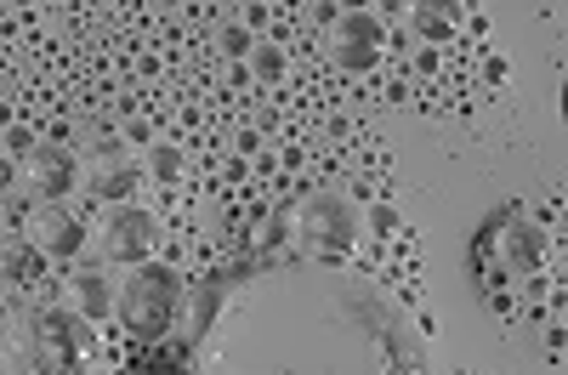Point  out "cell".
<instances>
[{
    "instance_id": "9",
    "label": "cell",
    "mask_w": 568,
    "mask_h": 375,
    "mask_svg": "<svg viewBox=\"0 0 568 375\" xmlns=\"http://www.w3.org/2000/svg\"><path fill=\"white\" fill-rule=\"evenodd\" d=\"M200 40H205V58H211V63H245V58H251V45H256V34H251L245 18H240V0H227V7H211Z\"/></svg>"
},
{
    "instance_id": "4",
    "label": "cell",
    "mask_w": 568,
    "mask_h": 375,
    "mask_svg": "<svg viewBox=\"0 0 568 375\" xmlns=\"http://www.w3.org/2000/svg\"><path fill=\"white\" fill-rule=\"evenodd\" d=\"M160 245V216L149 211V200H120V205H98L91 211V256L103 267H136L154 262Z\"/></svg>"
},
{
    "instance_id": "17",
    "label": "cell",
    "mask_w": 568,
    "mask_h": 375,
    "mask_svg": "<svg viewBox=\"0 0 568 375\" xmlns=\"http://www.w3.org/2000/svg\"><path fill=\"white\" fill-rule=\"evenodd\" d=\"M0 200H7V194H0Z\"/></svg>"
},
{
    "instance_id": "2",
    "label": "cell",
    "mask_w": 568,
    "mask_h": 375,
    "mask_svg": "<svg viewBox=\"0 0 568 375\" xmlns=\"http://www.w3.org/2000/svg\"><path fill=\"white\" fill-rule=\"evenodd\" d=\"M284 222H291V262H336L347 267L364 227H358V205L342 194V188H313V194L278 205Z\"/></svg>"
},
{
    "instance_id": "8",
    "label": "cell",
    "mask_w": 568,
    "mask_h": 375,
    "mask_svg": "<svg viewBox=\"0 0 568 375\" xmlns=\"http://www.w3.org/2000/svg\"><path fill=\"white\" fill-rule=\"evenodd\" d=\"M227 291H233V278H222V273H211V278H187V291H182V313H176V342H187V347H200L205 336H211V324H216V313L227 307Z\"/></svg>"
},
{
    "instance_id": "6",
    "label": "cell",
    "mask_w": 568,
    "mask_h": 375,
    "mask_svg": "<svg viewBox=\"0 0 568 375\" xmlns=\"http://www.w3.org/2000/svg\"><path fill=\"white\" fill-rule=\"evenodd\" d=\"M80 182H85L80 149L40 143V149L18 165V188H12V194H18L23 205H69V200H80Z\"/></svg>"
},
{
    "instance_id": "10",
    "label": "cell",
    "mask_w": 568,
    "mask_h": 375,
    "mask_svg": "<svg viewBox=\"0 0 568 375\" xmlns=\"http://www.w3.org/2000/svg\"><path fill=\"white\" fill-rule=\"evenodd\" d=\"M142 182H149V194H182L187 182H194V154H187L182 143H171V136H160L154 149H142ZM142 194V200H149Z\"/></svg>"
},
{
    "instance_id": "7",
    "label": "cell",
    "mask_w": 568,
    "mask_h": 375,
    "mask_svg": "<svg viewBox=\"0 0 568 375\" xmlns=\"http://www.w3.org/2000/svg\"><path fill=\"white\" fill-rule=\"evenodd\" d=\"M63 307L85 324V331L109 336L114 331V267H103L98 256L63 267Z\"/></svg>"
},
{
    "instance_id": "15",
    "label": "cell",
    "mask_w": 568,
    "mask_h": 375,
    "mask_svg": "<svg viewBox=\"0 0 568 375\" xmlns=\"http://www.w3.org/2000/svg\"><path fill=\"white\" fill-rule=\"evenodd\" d=\"M45 143V131L34 125V120H12L7 131H0V160H12V165H23L34 149Z\"/></svg>"
},
{
    "instance_id": "3",
    "label": "cell",
    "mask_w": 568,
    "mask_h": 375,
    "mask_svg": "<svg viewBox=\"0 0 568 375\" xmlns=\"http://www.w3.org/2000/svg\"><path fill=\"white\" fill-rule=\"evenodd\" d=\"M551 262H562V245L546 240V227L529 216V205H511L478 240V273H500L506 285H524Z\"/></svg>"
},
{
    "instance_id": "11",
    "label": "cell",
    "mask_w": 568,
    "mask_h": 375,
    "mask_svg": "<svg viewBox=\"0 0 568 375\" xmlns=\"http://www.w3.org/2000/svg\"><path fill=\"white\" fill-rule=\"evenodd\" d=\"M45 273H52V262L34 245H23L18 233H0V291H7V302H23Z\"/></svg>"
},
{
    "instance_id": "1",
    "label": "cell",
    "mask_w": 568,
    "mask_h": 375,
    "mask_svg": "<svg viewBox=\"0 0 568 375\" xmlns=\"http://www.w3.org/2000/svg\"><path fill=\"white\" fill-rule=\"evenodd\" d=\"M182 291H187V278H182L176 267H160V262L120 267V273H114V331H120L131 347L165 342V336L176 331Z\"/></svg>"
},
{
    "instance_id": "16",
    "label": "cell",
    "mask_w": 568,
    "mask_h": 375,
    "mask_svg": "<svg viewBox=\"0 0 568 375\" xmlns=\"http://www.w3.org/2000/svg\"><path fill=\"white\" fill-rule=\"evenodd\" d=\"M415 331H420V342H433V336H438V313L426 307V302L415 307Z\"/></svg>"
},
{
    "instance_id": "12",
    "label": "cell",
    "mask_w": 568,
    "mask_h": 375,
    "mask_svg": "<svg viewBox=\"0 0 568 375\" xmlns=\"http://www.w3.org/2000/svg\"><path fill=\"white\" fill-rule=\"evenodd\" d=\"M466 80H471V109H500L511 98V58L500 45H484V52L471 58Z\"/></svg>"
},
{
    "instance_id": "13",
    "label": "cell",
    "mask_w": 568,
    "mask_h": 375,
    "mask_svg": "<svg viewBox=\"0 0 568 375\" xmlns=\"http://www.w3.org/2000/svg\"><path fill=\"white\" fill-rule=\"evenodd\" d=\"M245 69H251V80H256L262 98H273V91L291 85V52H284V45H273V40H256V45H251Z\"/></svg>"
},
{
    "instance_id": "14",
    "label": "cell",
    "mask_w": 568,
    "mask_h": 375,
    "mask_svg": "<svg viewBox=\"0 0 568 375\" xmlns=\"http://www.w3.org/2000/svg\"><path fill=\"white\" fill-rule=\"evenodd\" d=\"M404 205L398 200H375V205H364L358 211V227H364V240H375V245H387V240H398L404 233Z\"/></svg>"
},
{
    "instance_id": "5",
    "label": "cell",
    "mask_w": 568,
    "mask_h": 375,
    "mask_svg": "<svg viewBox=\"0 0 568 375\" xmlns=\"http://www.w3.org/2000/svg\"><path fill=\"white\" fill-rule=\"evenodd\" d=\"M18 240L34 245L52 267H74V262L91 256V216H85L74 200H69V205H29Z\"/></svg>"
}]
</instances>
